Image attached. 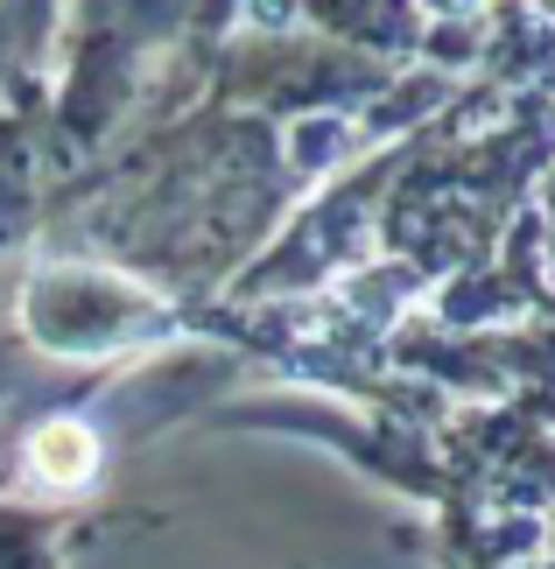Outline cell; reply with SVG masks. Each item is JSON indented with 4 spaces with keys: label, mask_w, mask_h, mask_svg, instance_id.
<instances>
[{
    "label": "cell",
    "mask_w": 555,
    "mask_h": 569,
    "mask_svg": "<svg viewBox=\"0 0 555 569\" xmlns=\"http://www.w3.org/2000/svg\"><path fill=\"white\" fill-rule=\"evenodd\" d=\"M29 471L42 478V486H57V492L92 486L99 478V436L85 422H71V415H57V422H42L29 436Z\"/></svg>",
    "instance_id": "cell-1"
}]
</instances>
